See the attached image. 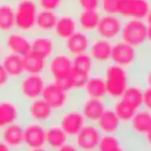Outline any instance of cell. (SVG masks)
Returning a JSON list of instances; mask_svg holds the SVG:
<instances>
[{"instance_id": "cell-1", "label": "cell", "mask_w": 151, "mask_h": 151, "mask_svg": "<svg viewBox=\"0 0 151 151\" xmlns=\"http://www.w3.org/2000/svg\"><path fill=\"white\" fill-rule=\"evenodd\" d=\"M48 78L46 74L24 73L19 79L13 81L11 93L14 94L22 104L41 97Z\"/></svg>"}, {"instance_id": "cell-2", "label": "cell", "mask_w": 151, "mask_h": 151, "mask_svg": "<svg viewBox=\"0 0 151 151\" xmlns=\"http://www.w3.org/2000/svg\"><path fill=\"white\" fill-rule=\"evenodd\" d=\"M15 29L33 34L35 32V18L39 11L35 0H13Z\"/></svg>"}, {"instance_id": "cell-3", "label": "cell", "mask_w": 151, "mask_h": 151, "mask_svg": "<svg viewBox=\"0 0 151 151\" xmlns=\"http://www.w3.org/2000/svg\"><path fill=\"white\" fill-rule=\"evenodd\" d=\"M104 80L106 85V98L110 100L119 99L129 86V76L126 68L116 64L106 66Z\"/></svg>"}, {"instance_id": "cell-4", "label": "cell", "mask_w": 151, "mask_h": 151, "mask_svg": "<svg viewBox=\"0 0 151 151\" xmlns=\"http://www.w3.org/2000/svg\"><path fill=\"white\" fill-rule=\"evenodd\" d=\"M19 122H24V104L11 92L0 93V131Z\"/></svg>"}, {"instance_id": "cell-5", "label": "cell", "mask_w": 151, "mask_h": 151, "mask_svg": "<svg viewBox=\"0 0 151 151\" xmlns=\"http://www.w3.org/2000/svg\"><path fill=\"white\" fill-rule=\"evenodd\" d=\"M57 112L41 98H37L24 103V120L48 125L55 122Z\"/></svg>"}, {"instance_id": "cell-6", "label": "cell", "mask_w": 151, "mask_h": 151, "mask_svg": "<svg viewBox=\"0 0 151 151\" xmlns=\"http://www.w3.org/2000/svg\"><path fill=\"white\" fill-rule=\"evenodd\" d=\"M120 38L130 46L138 48L147 41V25L144 19H126L123 21Z\"/></svg>"}, {"instance_id": "cell-7", "label": "cell", "mask_w": 151, "mask_h": 151, "mask_svg": "<svg viewBox=\"0 0 151 151\" xmlns=\"http://www.w3.org/2000/svg\"><path fill=\"white\" fill-rule=\"evenodd\" d=\"M55 123L65 131V133L72 139L86 124V120L79 109V106H68L64 111L57 113Z\"/></svg>"}, {"instance_id": "cell-8", "label": "cell", "mask_w": 151, "mask_h": 151, "mask_svg": "<svg viewBox=\"0 0 151 151\" xmlns=\"http://www.w3.org/2000/svg\"><path fill=\"white\" fill-rule=\"evenodd\" d=\"M72 67V57L65 51L58 50L47 60L46 76L48 80H58L60 78L70 76Z\"/></svg>"}, {"instance_id": "cell-9", "label": "cell", "mask_w": 151, "mask_h": 151, "mask_svg": "<svg viewBox=\"0 0 151 151\" xmlns=\"http://www.w3.org/2000/svg\"><path fill=\"white\" fill-rule=\"evenodd\" d=\"M41 98L57 112L64 111L66 107L70 106V99H71V92H67L63 90L60 86H58L54 81L47 80Z\"/></svg>"}, {"instance_id": "cell-10", "label": "cell", "mask_w": 151, "mask_h": 151, "mask_svg": "<svg viewBox=\"0 0 151 151\" xmlns=\"http://www.w3.org/2000/svg\"><path fill=\"white\" fill-rule=\"evenodd\" d=\"M101 132L94 123H86L81 130L71 139L79 151H96Z\"/></svg>"}, {"instance_id": "cell-11", "label": "cell", "mask_w": 151, "mask_h": 151, "mask_svg": "<svg viewBox=\"0 0 151 151\" xmlns=\"http://www.w3.org/2000/svg\"><path fill=\"white\" fill-rule=\"evenodd\" d=\"M1 38L5 46V51L8 53L24 57L25 54L31 52V34L13 29Z\"/></svg>"}, {"instance_id": "cell-12", "label": "cell", "mask_w": 151, "mask_h": 151, "mask_svg": "<svg viewBox=\"0 0 151 151\" xmlns=\"http://www.w3.org/2000/svg\"><path fill=\"white\" fill-rule=\"evenodd\" d=\"M123 19L117 14H103L99 18L96 32L99 38L113 41L120 37Z\"/></svg>"}, {"instance_id": "cell-13", "label": "cell", "mask_w": 151, "mask_h": 151, "mask_svg": "<svg viewBox=\"0 0 151 151\" xmlns=\"http://www.w3.org/2000/svg\"><path fill=\"white\" fill-rule=\"evenodd\" d=\"M58 51V40L53 34L33 33L31 34V52L48 60Z\"/></svg>"}, {"instance_id": "cell-14", "label": "cell", "mask_w": 151, "mask_h": 151, "mask_svg": "<svg viewBox=\"0 0 151 151\" xmlns=\"http://www.w3.org/2000/svg\"><path fill=\"white\" fill-rule=\"evenodd\" d=\"M151 8L149 0H118V15L125 19H145Z\"/></svg>"}, {"instance_id": "cell-15", "label": "cell", "mask_w": 151, "mask_h": 151, "mask_svg": "<svg viewBox=\"0 0 151 151\" xmlns=\"http://www.w3.org/2000/svg\"><path fill=\"white\" fill-rule=\"evenodd\" d=\"M22 133L25 149L45 146V125L29 120H24Z\"/></svg>"}, {"instance_id": "cell-16", "label": "cell", "mask_w": 151, "mask_h": 151, "mask_svg": "<svg viewBox=\"0 0 151 151\" xmlns=\"http://www.w3.org/2000/svg\"><path fill=\"white\" fill-rule=\"evenodd\" d=\"M137 59V51L134 47L130 46L129 44L124 42L123 40L116 41L112 44V51H111V61L116 65H119L122 67H129L134 64Z\"/></svg>"}, {"instance_id": "cell-17", "label": "cell", "mask_w": 151, "mask_h": 151, "mask_svg": "<svg viewBox=\"0 0 151 151\" xmlns=\"http://www.w3.org/2000/svg\"><path fill=\"white\" fill-rule=\"evenodd\" d=\"M101 134H122L124 130L123 123L119 120L111 106H107L99 119L96 122Z\"/></svg>"}, {"instance_id": "cell-18", "label": "cell", "mask_w": 151, "mask_h": 151, "mask_svg": "<svg viewBox=\"0 0 151 151\" xmlns=\"http://www.w3.org/2000/svg\"><path fill=\"white\" fill-rule=\"evenodd\" d=\"M0 139L13 151H21L24 146L22 122L13 123L0 131Z\"/></svg>"}, {"instance_id": "cell-19", "label": "cell", "mask_w": 151, "mask_h": 151, "mask_svg": "<svg viewBox=\"0 0 151 151\" xmlns=\"http://www.w3.org/2000/svg\"><path fill=\"white\" fill-rule=\"evenodd\" d=\"M78 29L79 28H78L77 18L68 13H64V14H58L57 24L52 34L58 41H64L73 33H76Z\"/></svg>"}, {"instance_id": "cell-20", "label": "cell", "mask_w": 151, "mask_h": 151, "mask_svg": "<svg viewBox=\"0 0 151 151\" xmlns=\"http://www.w3.org/2000/svg\"><path fill=\"white\" fill-rule=\"evenodd\" d=\"M90 37L87 33L83 32V31H77L76 33H73L71 37H68L67 39H65L63 41L64 45V51L66 53H68L71 57L81 54V53H86L88 51V46H90Z\"/></svg>"}, {"instance_id": "cell-21", "label": "cell", "mask_w": 151, "mask_h": 151, "mask_svg": "<svg viewBox=\"0 0 151 151\" xmlns=\"http://www.w3.org/2000/svg\"><path fill=\"white\" fill-rule=\"evenodd\" d=\"M106 107H107V104L105 99H97V98H88V97H86L79 105V109L86 123H94V124L99 119V117L103 114Z\"/></svg>"}, {"instance_id": "cell-22", "label": "cell", "mask_w": 151, "mask_h": 151, "mask_svg": "<svg viewBox=\"0 0 151 151\" xmlns=\"http://www.w3.org/2000/svg\"><path fill=\"white\" fill-rule=\"evenodd\" d=\"M111 51H112V41L97 37L90 41L87 53L91 55L94 63L105 64L111 59Z\"/></svg>"}, {"instance_id": "cell-23", "label": "cell", "mask_w": 151, "mask_h": 151, "mask_svg": "<svg viewBox=\"0 0 151 151\" xmlns=\"http://www.w3.org/2000/svg\"><path fill=\"white\" fill-rule=\"evenodd\" d=\"M70 140L71 138L55 122L45 126V146L48 150L54 151Z\"/></svg>"}, {"instance_id": "cell-24", "label": "cell", "mask_w": 151, "mask_h": 151, "mask_svg": "<svg viewBox=\"0 0 151 151\" xmlns=\"http://www.w3.org/2000/svg\"><path fill=\"white\" fill-rule=\"evenodd\" d=\"M15 29L13 0H0V37Z\"/></svg>"}, {"instance_id": "cell-25", "label": "cell", "mask_w": 151, "mask_h": 151, "mask_svg": "<svg viewBox=\"0 0 151 151\" xmlns=\"http://www.w3.org/2000/svg\"><path fill=\"white\" fill-rule=\"evenodd\" d=\"M0 64L4 66L7 74L11 77V79L14 81L19 79L24 73V65H22V57L13 53L6 52L4 57L0 60Z\"/></svg>"}, {"instance_id": "cell-26", "label": "cell", "mask_w": 151, "mask_h": 151, "mask_svg": "<svg viewBox=\"0 0 151 151\" xmlns=\"http://www.w3.org/2000/svg\"><path fill=\"white\" fill-rule=\"evenodd\" d=\"M58 19V13L53 11L39 9L35 18V32L34 33H46L52 34Z\"/></svg>"}, {"instance_id": "cell-27", "label": "cell", "mask_w": 151, "mask_h": 151, "mask_svg": "<svg viewBox=\"0 0 151 151\" xmlns=\"http://www.w3.org/2000/svg\"><path fill=\"white\" fill-rule=\"evenodd\" d=\"M22 65H24L25 73L46 74L47 60L33 52H28L27 54H25L22 57Z\"/></svg>"}, {"instance_id": "cell-28", "label": "cell", "mask_w": 151, "mask_h": 151, "mask_svg": "<svg viewBox=\"0 0 151 151\" xmlns=\"http://www.w3.org/2000/svg\"><path fill=\"white\" fill-rule=\"evenodd\" d=\"M100 15L101 14L99 13L98 9L97 11H80L77 17L78 28L87 34L96 31Z\"/></svg>"}, {"instance_id": "cell-29", "label": "cell", "mask_w": 151, "mask_h": 151, "mask_svg": "<svg viewBox=\"0 0 151 151\" xmlns=\"http://www.w3.org/2000/svg\"><path fill=\"white\" fill-rule=\"evenodd\" d=\"M85 94L88 98H97V99H105L106 100V85L104 77L93 76L90 77L85 87Z\"/></svg>"}, {"instance_id": "cell-30", "label": "cell", "mask_w": 151, "mask_h": 151, "mask_svg": "<svg viewBox=\"0 0 151 151\" xmlns=\"http://www.w3.org/2000/svg\"><path fill=\"white\" fill-rule=\"evenodd\" d=\"M112 110L114 111V113L117 114V117L119 118V120L123 123V125L125 126L134 116L137 109H134L131 104H129L127 101H125L124 99L119 98L113 100V104L111 105Z\"/></svg>"}, {"instance_id": "cell-31", "label": "cell", "mask_w": 151, "mask_h": 151, "mask_svg": "<svg viewBox=\"0 0 151 151\" xmlns=\"http://www.w3.org/2000/svg\"><path fill=\"white\" fill-rule=\"evenodd\" d=\"M143 92H144V88L142 86L137 84H132V85L129 84V86L126 87V90L124 91L120 98L138 110L143 107Z\"/></svg>"}, {"instance_id": "cell-32", "label": "cell", "mask_w": 151, "mask_h": 151, "mask_svg": "<svg viewBox=\"0 0 151 151\" xmlns=\"http://www.w3.org/2000/svg\"><path fill=\"white\" fill-rule=\"evenodd\" d=\"M123 144L122 134H101L96 151H114Z\"/></svg>"}, {"instance_id": "cell-33", "label": "cell", "mask_w": 151, "mask_h": 151, "mask_svg": "<svg viewBox=\"0 0 151 151\" xmlns=\"http://www.w3.org/2000/svg\"><path fill=\"white\" fill-rule=\"evenodd\" d=\"M72 65H73L74 68L81 70V71L87 72V73L91 74V72L93 70V66H94V61L91 58V55L86 52V53H81V54L72 57Z\"/></svg>"}, {"instance_id": "cell-34", "label": "cell", "mask_w": 151, "mask_h": 151, "mask_svg": "<svg viewBox=\"0 0 151 151\" xmlns=\"http://www.w3.org/2000/svg\"><path fill=\"white\" fill-rule=\"evenodd\" d=\"M70 78L72 80L73 91H79V90H84V87H85V85L90 78V73L72 67V71L70 73Z\"/></svg>"}, {"instance_id": "cell-35", "label": "cell", "mask_w": 151, "mask_h": 151, "mask_svg": "<svg viewBox=\"0 0 151 151\" xmlns=\"http://www.w3.org/2000/svg\"><path fill=\"white\" fill-rule=\"evenodd\" d=\"M12 85H13V80L5 71L4 66L0 64V93L11 92Z\"/></svg>"}, {"instance_id": "cell-36", "label": "cell", "mask_w": 151, "mask_h": 151, "mask_svg": "<svg viewBox=\"0 0 151 151\" xmlns=\"http://www.w3.org/2000/svg\"><path fill=\"white\" fill-rule=\"evenodd\" d=\"M35 1H37L39 9L58 12V9L61 7L64 0H35Z\"/></svg>"}, {"instance_id": "cell-37", "label": "cell", "mask_w": 151, "mask_h": 151, "mask_svg": "<svg viewBox=\"0 0 151 151\" xmlns=\"http://www.w3.org/2000/svg\"><path fill=\"white\" fill-rule=\"evenodd\" d=\"M99 9H101L103 14L118 15V0H100Z\"/></svg>"}, {"instance_id": "cell-38", "label": "cell", "mask_w": 151, "mask_h": 151, "mask_svg": "<svg viewBox=\"0 0 151 151\" xmlns=\"http://www.w3.org/2000/svg\"><path fill=\"white\" fill-rule=\"evenodd\" d=\"M81 11H97L99 9L100 0H77Z\"/></svg>"}, {"instance_id": "cell-39", "label": "cell", "mask_w": 151, "mask_h": 151, "mask_svg": "<svg viewBox=\"0 0 151 151\" xmlns=\"http://www.w3.org/2000/svg\"><path fill=\"white\" fill-rule=\"evenodd\" d=\"M143 107L151 112V87L146 86L143 92Z\"/></svg>"}, {"instance_id": "cell-40", "label": "cell", "mask_w": 151, "mask_h": 151, "mask_svg": "<svg viewBox=\"0 0 151 151\" xmlns=\"http://www.w3.org/2000/svg\"><path fill=\"white\" fill-rule=\"evenodd\" d=\"M140 145H142L143 149H146V150H150V151H151V129H150V130L145 133V136L143 137Z\"/></svg>"}, {"instance_id": "cell-41", "label": "cell", "mask_w": 151, "mask_h": 151, "mask_svg": "<svg viewBox=\"0 0 151 151\" xmlns=\"http://www.w3.org/2000/svg\"><path fill=\"white\" fill-rule=\"evenodd\" d=\"M54 151H79V149L74 145V143L72 140H70V142H67L66 144H64L63 146H60L59 149H57Z\"/></svg>"}, {"instance_id": "cell-42", "label": "cell", "mask_w": 151, "mask_h": 151, "mask_svg": "<svg viewBox=\"0 0 151 151\" xmlns=\"http://www.w3.org/2000/svg\"><path fill=\"white\" fill-rule=\"evenodd\" d=\"M21 151H51V150H48L46 146H42V147H34V149H24Z\"/></svg>"}, {"instance_id": "cell-43", "label": "cell", "mask_w": 151, "mask_h": 151, "mask_svg": "<svg viewBox=\"0 0 151 151\" xmlns=\"http://www.w3.org/2000/svg\"><path fill=\"white\" fill-rule=\"evenodd\" d=\"M145 83H146V86H150L151 87V68L149 70V72L145 76Z\"/></svg>"}, {"instance_id": "cell-44", "label": "cell", "mask_w": 151, "mask_h": 151, "mask_svg": "<svg viewBox=\"0 0 151 151\" xmlns=\"http://www.w3.org/2000/svg\"><path fill=\"white\" fill-rule=\"evenodd\" d=\"M5 53H6V51H5V46H4V42H2V38L0 37V60H1V58L4 57Z\"/></svg>"}, {"instance_id": "cell-45", "label": "cell", "mask_w": 151, "mask_h": 151, "mask_svg": "<svg viewBox=\"0 0 151 151\" xmlns=\"http://www.w3.org/2000/svg\"><path fill=\"white\" fill-rule=\"evenodd\" d=\"M0 151H13V150H11V149L0 139Z\"/></svg>"}, {"instance_id": "cell-46", "label": "cell", "mask_w": 151, "mask_h": 151, "mask_svg": "<svg viewBox=\"0 0 151 151\" xmlns=\"http://www.w3.org/2000/svg\"><path fill=\"white\" fill-rule=\"evenodd\" d=\"M145 22H146L147 26H151V8H150L149 13H147L146 17H145Z\"/></svg>"}, {"instance_id": "cell-47", "label": "cell", "mask_w": 151, "mask_h": 151, "mask_svg": "<svg viewBox=\"0 0 151 151\" xmlns=\"http://www.w3.org/2000/svg\"><path fill=\"white\" fill-rule=\"evenodd\" d=\"M147 41L151 42V26H147Z\"/></svg>"}, {"instance_id": "cell-48", "label": "cell", "mask_w": 151, "mask_h": 151, "mask_svg": "<svg viewBox=\"0 0 151 151\" xmlns=\"http://www.w3.org/2000/svg\"><path fill=\"white\" fill-rule=\"evenodd\" d=\"M133 151H150V150H146V149L140 147V149H136V150H133Z\"/></svg>"}]
</instances>
